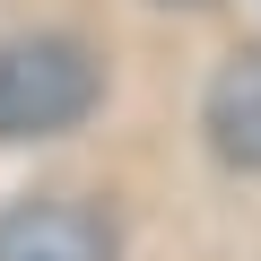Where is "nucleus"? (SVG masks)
Masks as SVG:
<instances>
[{
  "mask_svg": "<svg viewBox=\"0 0 261 261\" xmlns=\"http://www.w3.org/2000/svg\"><path fill=\"white\" fill-rule=\"evenodd\" d=\"M105 96V70L70 35H9L0 44V140H61Z\"/></svg>",
  "mask_w": 261,
  "mask_h": 261,
  "instance_id": "nucleus-1",
  "label": "nucleus"
},
{
  "mask_svg": "<svg viewBox=\"0 0 261 261\" xmlns=\"http://www.w3.org/2000/svg\"><path fill=\"white\" fill-rule=\"evenodd\" d=\"M0 261H122V226L79 192H27L0 209Z\"/></svg>",
  "mask_w": 261,
  "mask_h": 261,
  "instance_id": "nucleus-2",
  "label": "nucleus"
},
{
  "mask_svg": "<svg viewBox=\"0 0 261 261\" xmlns=\"http://www.w3.org/2000/svg\"><path fill=\"white\" fill-rule=\"evenodd\" d=\"M209 148L226 166L261 174V53H244L209 79Z\"/></svg>",
  "mask_w": 261,
  "mask_h": 261,
  "instance_id": "nucleus-3",
  "label": "nucleus"
},
{
  "mask_svg": "<svg viewBox=\"0 0 261 261\" xmlns=\"http://www.w3.org/2000/svg\"><path fill=\"white\" fill-rule=\"evenodd\" d=\"M166 9H192V0H166Z\"/></svg>",
  "mask_w": 261,
  "mask_h": 261,
  "instance_id": "nucleus-4",
  "label": "nucleus"
}]
</instances>
